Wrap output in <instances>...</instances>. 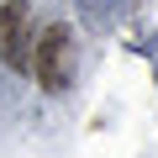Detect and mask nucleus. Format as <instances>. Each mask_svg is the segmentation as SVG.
Returning <instances> with one entry per match:
<instances>
[{
  "mask_svg": "<svg viewBox=\"0 0 158 158\" xmlns=\"http://www.w3.org/2000/svg\"><path fill=\"white\" fill-rule=\"evenodd\" d=\"M37 79H42V90H63L69 85V74H74V42H69V32L63 27H48L42 37H37Z\"/></svg>",
  "mask_w": 158,
  "mask_h": 158,
  "instance_id": "nucleus-1",
  "label": "nucleus"
},
{
  "mask_svg": "<svg viewBox=\"0 0 158 158\" xmlns=\"http://www.w3.org/2000/svg\"><path fill=\"white\" fill-rule=\"evenodd\" d=\"M27 27H32V11L21 6V0H11L6 11H0V58H6L11 69H27Z\"/></svg>",
  "mask_w": 158,
  "mask_h": 158,
  "instance_id": "nucleus-2",
  "label": "nucleus"
},
{
  "mask_svg": "<svg viewBox=\"0 0 158 158\" xmlns=\"http://www.w3.org/2000/svg\"><path fill=\"white\" fill-rule=\"evenodd\" d=\"M79 11H85L90 27H111V21H121L127 0H79Z\"/></svg>",
  "mask_w": 158,
  "mask_h": 158,
  "instance_id": "nucleus-3",
  "label": "nucleus"
}]
</instances>
